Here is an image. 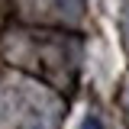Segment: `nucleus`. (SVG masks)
I'll return each instance as SVG.
<instances>
[{"mask_svg": "<svg viewBox=\"0 0 129 129\" xmlns=\"http://www.w3.org/2000/svg\"><path fill=\"white\" fill-rule=\"evenodd\" d=\"M81 129H103V123H100V116H84Z\"/></svg>", "mask_w": 129, "mask_h": 129, "instance_id": "f257e3e1", "label": "nucleus"}]
</instances>
